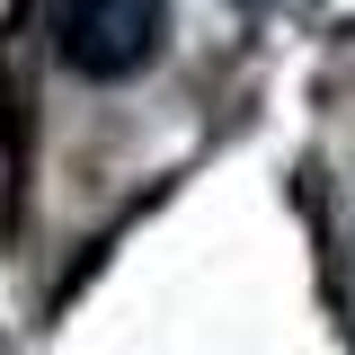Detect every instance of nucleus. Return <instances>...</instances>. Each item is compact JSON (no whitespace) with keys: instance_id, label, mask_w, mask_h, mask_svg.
<instances>
[{"instance_id":"obj_1","label":"nucleus","mask_w":355,"mask_h":355,"mask_svg":"<svg viewBox=\"0 0 355 355\" xmlns=\"http://www.w3.org/2000/svg\"><path fill=\"white\" fill-rule=\"evenodd\" d=\"M44 27H53L62 71H80V80H133L169 44V0H53Z\"/></svg>"}]
</instances>
